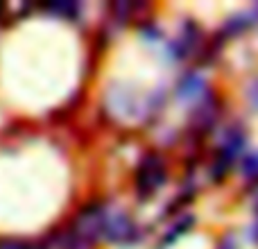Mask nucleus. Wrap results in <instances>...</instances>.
<instances>
[{
	"label": "nucleus",
	"mask_w": 258,
	"mask_h": 249,
	"mask_svg": "<svg viewBox=\"0 0 258 249\" xmlns=\"http://www.w3.org/2000/svg\"><path fill=\"white\" fill-rule=\"evenodd\" d=\"M163 179H165L163 161L156 154H147L145 159H143L141 168H138V174H136L138 193H141V195H150V193H154L156 188L163 183Z\"/></svg>",
	"instance_id": "nucleus-1"
},
{
	"label": "nucleus",
	"mask_w": 258,
	"mask_h": 249,
	"mask_svg": "<svg viewBox=\"0 0 258 249\" xmlns=\"http://www.w3.org/2000/svg\"><path fill=\"white\" fill-rule=\"evenodd\" d=\"M242 172H245L247 177H251V179L258 177V152L256 154H249L245 161H242Z\"/></svg>",
	"instance_id": "nucleus-4"
},
{
	"label": "nucleus",
	"mask_w": 258,
	"mask_h": 249,
	"mask_svg": "<svg viewBox=\"0 0 258 249\" xmlns=\"http://www.w3.org/2000/svg\"><path fill=\"white\" fill-rule=\"evenodd\" d=\"M204 89V82L200 80V77H186L183 80V84L179 86V98H186V100H195L197 95V91H202Z\"/></svg>",
	"instance_id": "nucleus-3"
},
{
	"label": "nucleus",
	"mask_w": 258,
	"mask_h": 249,
	"mask_svg": "<svg viewBox=\"0 0 258 249\" xmlns=\"http://www.w3.org/2000/svg\"><path fill=\"white\" fill-rule=\"evenodd\" d=\"M102 231L109 240L113 242H132L138 240V231L134 227V222L127 218L122 211H113V213H104Z\"/></svg>",
	"instance_id": "nucleus-2"
},
{
	"label": "nucleus",
	"mask_w": 258,
	"mask_h": 249,
	"mask_svg": "<svg viewBox=\"0 0 258 249\" xmlns=\"http://www.w3.org/2000/svg\"><path fill=\"white\" fill-rule=\"evenodd\" d=\"M0 249H27L25 245H18V242H3Z\"/></svg>",
	"instance_id": "nucleus-5"
},
{
	"label": "nucleus",
	"mask_w": 258,
	"mask_h": 249,
	"mask_svg": "<svg viewBox=\"0 0 258 249\" xmlns=\"http://www.w3.org/2000/svg\"><path fill=\"white\" fill-rule=\"evenodd\" d=\"M256 211H258V209H256Z\"/></svg>",
	"instance_id": "nucleus-7"
},
{
	"label": "nucleus",
	"mask_w": 258,
	"mask_h": 249,
	"mask_svg": "<svg viewBox=\"0 0 258 249\" xmlns=\"http://www.w3.org/2000/svg\"><path fill=\"white\" fill-rule=\"evenodd\" d=\"M220 249H236V242H233L231 238H224L222 245H220Z\"/></svg>",
	"instance_id": "nucleus-6"
}]
</instances>
